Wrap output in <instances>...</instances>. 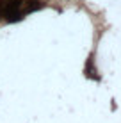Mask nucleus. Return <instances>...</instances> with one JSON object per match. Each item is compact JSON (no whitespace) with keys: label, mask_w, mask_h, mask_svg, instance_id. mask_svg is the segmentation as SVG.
I'll list each match as a JSON object with an SVG mask.
<instances>
[{"label":"nucleus","mask_w":121,"mask_h":123,"mask_svg":"<svg viewBox=\"0 0 121 123\" xmlns=\"http://www.w3.org/2000/svg\"><path fill=\"white\" fill-rule=\"evenodd\" d=\"M20 6H22V0H2L0 2V14L6 16L9 22L20 18L22 12H18Z\"/></svg>","instance_id":"f257e3e1"}]
</instances>
